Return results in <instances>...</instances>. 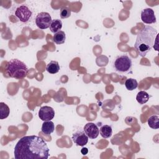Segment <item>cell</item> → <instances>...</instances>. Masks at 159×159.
<instances>
[{"instance_id": "1", "label": "cell", "mask_w": 159, "mask_h": 159, "mask_svg": "<svg viewBox=\"0 0 159 159\" xmlns=\"http://www.w3.org/2000/svg\"><path fill=\"white\" fill-rule=\"evenodd\" d=\"M14 154L16 159H47L50 155L47 143L36 135L22 137L15 146Z\"/></svg>"}, {"instance_id": "2", "label": "cell", "mask_w": 159, "mask_h": 159, "mask_svg": "<svg viewBox=\"0 0 159 159\" xmlns=\"http://www.w3.org/2000/svg\"><path fill=\"white\" fill-rule=\"evenodd\" d=\"M158 39V32L150 25L145 26L137 34L134 44L137 53L144 57L154 47Z\"/></svg>"}, {"instance_id": "3", "label": "cell", "mask_w": 159, "mask_h": 159, "mask_svg": "<svg viewBox=\"0 0 159 159\" xmlns=\"http://www.w3.org/2000/svg\"><path fill=\"white\" fill-rule=\"evenodd\" d=\"M27 65L18 59H12L8 61L6 72L9 76L16 79H22L27 76L28 73Z\"/></svg>"}, {"instance_id": "4", "label": "cell", "mask_w": 159, "mask_h": 159, "mask_svg": "<svg viewBox=\"0 0 159 159\" xmlns=\"http://www.w3.org/2000/svg\"><path fill=\"white\" fill-rule=\"evenodd\" d=\"M132 65V60L127 55L118 56L114 62V68L116 71L120 73L129 71L131 69Z\"/></svg>"}, {"instance_id": "5", "label": "cell", "mask_w": 159, "mask_h": 159, "mask_svg": "<svg viewBox=\"0 0 159 159\" xmlns=\"http://www.w3.org/2000/svg\"><path fill=\"white\" fill-rule=\"evenodd\" d=\"M52 17L49 13L42 12L37 14L35 19L37 26L41 29H46L50 27L52 22Z\"/></svg>"}, {"instance_id": "6", "label": "cell", "mask_w": 159, "mask_h": 159, "mask_svg": "<svg viewBox=\"0 0 159 159\" xmlns=\"http://www.w3.org/2000/svg\"><path fill=\"white\" fill-rule=\"evenodd\" d=\"M15 15L20 21L22 22H27L32 16V12L27 6L22 5L16 9Z\"/></svg>"}, {"instance_id": "7", "label": "cell", "mask_w": 159, "mask_h": 159, "mask_svg": "<svg viewBox=\"0 0 159 159\" xmlns=\"http://www.w3.org/2000/svg\"><path fill=\"white\" fill-rule=\"evenodd\" d=\"M55 116L54 109L47 106H42L40 108L39 111V118L43 121L51 120Z\"/></svg>"}, {"instance_id": "8", "label": "cell", "mask_w": 159, "mask_h": 159, "mask_svg": "<svg viewBox=\"0 0 159 159\" xmlns=\"http://www.w3.org/2000/svg\"><path fill=\"white\" fill-rule=\"evenodd\" d=\"M73 142L78 146H84L88 142V137L85 134L84 131L78 130L72 135Z\"/></svg>"}, {"instance_id": "9", "label": "cell", "mask_w": 159, "mask_h": 159, "mask_svg": "<svg viewBox=\"0 0 159 159\" xmlns=\"http://www.w3.org/2000/svg\"><path fill=\"white\" fill-rule=\"evenodd\" d=\"M141 19L143 22L151 24L156 22V17L153 9L150 8L144 9L141 12Z\"/></svg>"}, {"instance_id": "10", "label": "cell", "mask_w": 159, "mask_h": 159, "mask_svg": "<svg viewBox=\"0 0 159 159\" xmlns=\"http://www.w3.org/2000/svg\"><path fill=\"white\" fill-rule=\"evenodd\" d=\"M83 130L88 138L91 139H94L97 138L99 134V130L98 126L93 122L87 123L84 126Z\"/></svg>"}, {"instance_id": "11", "label": "cell", "mask_w": 159, "mask_h": 159, "mask_svg": "<svg viewBox=\"0 0 159 159\" xmlns=\"http://www.w3.org/2000/svg\"><path fill=\"white\" fill-rule=\"evenodd\" d=\"M41 129H42V132L43 134L46 135H50L54 131V129H55L54 123L51 120L44 121V122L42 124Z\"/></svg>"}, {"instance_id": "12", "label": "cell", "mask_w": 159, "mask_h": 159, "mask_svg": "<svg viewBox=\"0 0 159 159\" xmlns=\"http://www.w3.org/2000/svg\"><path fill=\"white\" fill-rule=\"evenodd\" d=\"M66 40V35L65 33L62 31L60 30L56 33L53 36V41L58 45L63 44L65 43Z\"/></svg>"}, {"instance_id": "13", "label": "cell", "mask_w": 159, "mask_h": 159, "mask_svg": "<svg viewBox=\"0 0 159 159\" xmlns=\"http://www.w3.org/2000/svg\"><path fill=\"white\" fill-rule=\"evenodd\" d=\"M46 70L51 74H55L60 70V65L57 61H51L47 65Z\"/></svg>"}, {"instance_id": "14", "label": "cell", "mask_w": 159, "mask_h": 159, "mask_svg": "<svg viewBox=\"0 0 159 159\" xmlns=\"http://www.w3.org/2000/svg\"><path fill=\"white\" fill-rule=\"evenodd\" d=\"M99 133L102 137L104 139L109 138L112 134V130L110 125H103L99 129Z\"/></svg>"}, {"instance_id": "15", "label": "cell", "mask_w": 159, "mask_h": 159, "mask_svg": "<svg viewBox=\"0 0 159 159\" xmlns=\"http://www.w3.org/2000/svg\"><path fill=\"white\" fill-rule=\"evenodd\" d=\"M149 94L144 91H139L136 96V99L137 102L140 104H143L146 103L149 99Z\"/></svg>"}, {"instance_id": "16", "label": "cell", "mask_w": 159, "mask_h": 159, "mask_svg": "<svg viewBox=\"0 0 159 159\" xmlns=\"http://www.w3.org/2000/svg\"><path fill=\"white\" fill-rule=\"evenodd\" d=\"M49 27L50 31L55 34L61 30L62 27V22L59 19L52 20Z\"/></svg>"}, {"instance_id": "17", "label": "cell", "mask_w": 159, "mask_h": 159, "mask_svg": "<svg viewBox=\"0 0 159 159\" xmlns=\"http://www.w3.org/2000/svg\"><path fill=\"white\" fill-rule=\"evenodd\" d=\"M10 112L9 106L4 102H0V119H4L7 118Z\"/></svg>"}, {"instance_id": "18", "label": "cell", "mask_w": 159, "mask_h": 159, "mask_svg": "<svg viewBox=\"0 0 159 159\" xmlns=\"http://www.w3.org/2000/svg\"><path fill=\"white\" fill-rule=\"evenodd\" d=\"M159 117L157 115H153L147 120L148 126L153 129H157L159 127Z\"/></svg>"}, {"instance_id": "19", "label": "cell", "mask_w": 159, "mask_h": 159, "mask_svg": "<svg viewBox=\"0 0 159 159\" xmlns=\"http://www.w3.org/2000/svg\"><path fill=\"white\" fill-rule=\"evenodd\" d=\"M125 86L129 91H133L138 86V83L135 79L128 78L125 82Z\"/></svg>"}, {"instance_id": "20", "label": "cell", "mask_w": 159, "mask_h": 159, "mask_svg": "<svg viewBox=\"0 0 159 159\" xmlns=\"http://www.w3.org/2000/svg\"><path fill=\"white\" fill-rule=\"evenodd\" d=\"M71 16V10L68 7H63L60 10V17L66 19Z\"/></svg>"}, {"instance_id": "21", "label": "cell", "mask_w": 159, "mask_h": 159, "mask_svg": "<svg viewBox=\"0 0 159 159\" xmlns=\"http://www.w3.org/2000/svg\"><path fill=\"white\" fill-rule=\"evenodd\" d=\"M81 152L83 155H86L88 153V149L86 147L84 148H82L81 150Z\"/></svg>"}]
</instances>
